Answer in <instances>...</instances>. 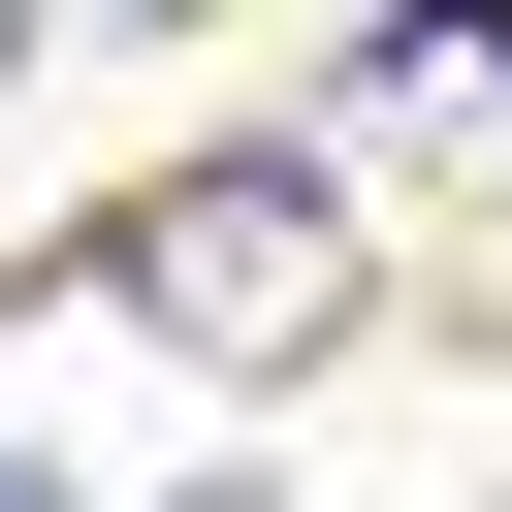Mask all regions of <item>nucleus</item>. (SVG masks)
Segmentation results:
<instances>
[{
	"instance_id": "nucleus-1",
	"label": "nucleus",
	"mask_w": 512,
	"mask_h": 512,
	"mask_svg": "<svg viewBox=\"0 0 512 512\" xmlns=\"http://www.w3.org/2000/svg\"><path fill=\"white\" fill-rule=\"evenodd\" d=\"M128 320L224 352V384H288V352L352 320V192H320V160H160V192H128Z\"/></svg>"
},
{
	"instance_id": "nucleus-2",
	"label": "nucleus",
	"mask_w": 512,
	"mask_h": 512,
	"mask_svg": "<svg viewBox=\"0 0 512 512\" xmlns=\"http://www.w3.org/2000/svg\"><path fill=\"white\" fill-rule=\"evenodd\" d=\"M352 160H512V0H384V64H352Z\"/></svg>"
},
{
	"instance_id": "nucleus-3",
	"label": "nucleus",
	"mask_w": 512,
	"mask_h": 512,
	"mask_svg": "<svg viewBox=\"0 0 512 512\" xmlns=\"http://www.w3.org/2000/svg\"><path fill=\"white\" fill-rule=\"evenodd\" d=\"M0 64H32V0H0Z\"/></svg>"
},
{
	"instance_id": "nucleus-4",
	"label": "nucleus",
	"mask_w": 512,
	"mask_h": 512,
	"mask_svg": "<svg viewBox=\"0 0 512 512\" xmlns=\"http://www.w3.org/2000/svg\"><path fill=\"white\" fill-rule=\"evenodd\" d=\"M0 512H32V480H0Z\"/></svg>"
}]
</instances>
